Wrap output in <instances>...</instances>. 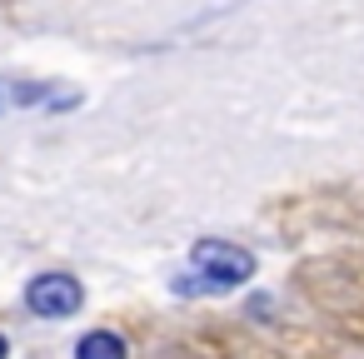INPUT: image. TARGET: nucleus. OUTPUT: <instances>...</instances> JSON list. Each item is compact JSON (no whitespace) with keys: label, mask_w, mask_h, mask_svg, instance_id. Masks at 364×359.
Wrapping results in <instances>:
<instances>
[{"label":"nucleus","mask_w":364,"mask_h":359,"mask_svg":"<svg viewBox=\"0 0 364 359\" xmlns=\"http://www.w3.org/2000/svg\"><path fill=\"white\" fill-rule=\"evenodd\" d=\"M245 279H255V254L245 245H230V240H195L190 245V274L170 279L175 294L185 299H200V294H230L240 289Z\"/></svg>","instance_id":"1"},{"label":"nucleus","mask_w":364,"mask_h":359,"mask_svg":"<svg viewBox=\"0 0 364 359\" xmlns=\"http://www.w3.org/2000/svg\"><path fill=\"white\" fill-rule=\"evenodd\" d=\"M80 304H85V289L65 269H46L26 284V309L36 319H70V314H80Z\"/></svg>","instance_id":"2"},{"label":"nucleus","mask_w":364,"mask_h":359,"mask_svg":"<svg viewBox=\"0 0 364 359\" xmlns=\"http://www.w3.org/2000/svg\"><path fill=\"white\" fill-rule=\"evenodd\" d=\"M75 359H130V349L115 329H85L75 339Z\"/></svg>","instance_id":"3"},{"label":"nucleus","mask_w":364,"mask_h":359,"mask_svg":"<svg viewBox=\"0 0 364 359\" xmlns=\"http://www.w3.org/2000/svg\"><path fill=\"white\" fill-rule=\"evenodd\" d=\"M50 95H55L50 80H41V85H16V105H41V100H50Z\"/></svg>","instance_id":"4"},{"label":"nucleus","mask_w":364,"mask_h":359,"mask_svg":"<svg viewBox=\"0 0 364 359\" xmlns=\"http://www.w3.org/2000/svg\"><path fill=\"white\" fill-rule=\"evenodd\" d=\"M0 359H11V339L6 334H0Z\"/></svg>","instance_id":"5"}]
</instances>
